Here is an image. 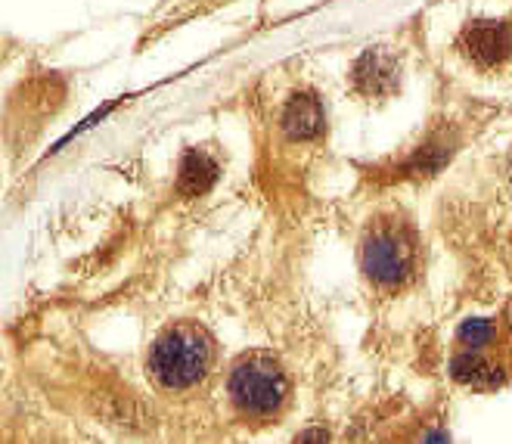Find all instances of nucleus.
I'll return each instance as SVG.
<instances>
[{
  "label": "nucleus",
  "instance_id": "nucleus-9",
  "mask_svg": "<svg viewBox=\"0 0 512 444\" xmlns=\"http://www.w3.org/2000/svg\"><path fill=\"white\" fill-rule=\"evenodd\" d=\"M500 342V323L494 317H469L457 330V348L466 351H494Z\"/></svg>",
  "mask_w": 512,
  "mask_h": 444
},
{
  "label": "nucleus",
  "instance_id": "nucleus-3",
  "mask_svg": "<svg viewBox=\"0 0 512 444\" xmlns=\"http://www.w3.org/2000/svg\"><path fill=\"white\" fill-rule=\"evenodd\" d=\"M360 268L376 289H404L419 268L413 230L404 221H376L360 246Z\"/></svg>",
  "mask_w": 512,
  "mask_h": 444
},
{
  "label": "nucleus",
  "instance_id": "nucleus-2",
  "mask_svg": "<svg viewBox=\"0 0 512 444\" xmlns=\"http://www.w3.org/2000/svg\"><path fill=\"white\" fill-rule=\"evenodd\" d=\"M227 398L243 420H277L289 404V376L267 354H246L227 376Z\"/></svg>",
  "mask_w": 512,
  "mask_h": 444
},
{
  "label": "nucleus",
  "instance_id": "nucleus-1",
  "mask_svg": "<svg viewBox=\"0 0 512 444\" xmlns=\"http://www.w3.org/2000/svg\"><path fill=\"white\" fill-rule=\"evenodd\" d=\"M149 376L165 392H190L208 379L215 367V342L199 323H171L146 358Z\"/></svg>",
  "mask_w": 512,
  "mask_h": 444
},
{
  "label": "nucleus",
  "instance_id": "nucleus-6",
  "mask_svg": "<svg viewBox=\"0 0 512 444\" xmlns=\"http://www.w3.org/2000/svg\"><path fill=\"white\" fill-rule=\"evenodd\" d=\"M450 376L466 389H497L506 379L503 364L494 358V351H466L457 348L454 361H450Z\"/></svg>",
  "mask_w": 512,
  "mask_h": 444
},
{
  "label": "nucleus",
  "instance_id": "nucleus-10",
  "mask_svg": "<svg viewBox=\"0 0 512 444\" xmlns=\"http://www.w3.org/2000/svg\"><path fill=\"white\" fill-rule=\"evenodd\" d=\"M509 261H512V246H509Z\"/></svg>",
  "mask_w": 512,
  "mask_h": 444
},
{
  "label": "nucleus",
  "instance_id": "nucleus-8",
  "mask_svg": "<svg viewBox=\"0 0 512 444\" xmlns=\"http://www.w3.org/2000/svg\"><path fill=\"white\" fill-rule=\"evenodd\" d=\"M218 181V162L202 153V150H190L180 162V174H177V187L184 196H202L208 187Z\"/></svg>",
  "mask_w": 512,
  "mask_h": 444
},
{
  "label": "nucleus",
  "instance_id": "nucleus-5",
  "mask_svg": "<svg viewBox=\"0 0 512 444\" xmlns=\"http://www.w3.org/2000/svg\"><path fill=\"white\" fill-rule=\"evenodd\" d=\"M354 87L367 100H385L398 91V63L382 50H367L364 56L354 63Z\"/></svg>",
  "mask_w": 512,
  "mask_h": 444
},
{
  "label": "nucleus",
  "instance_id": "nucleus-4",
  "mask_svg": "<svg viewBox=\"0 0 512 444\" xmlns=\"http://www.w3.org/2000/svg\"><path fill=\"white\" fill-rule=\"evenodd\" d=\"M460 47L478 69H497L512 56V25L494 19L472 22L460 38Z\"/></svg>",
  "mask_w": 512,
  "mask_h": 444
},
{
  "label": "nucleus",
  "instance_id": "nucleus-7",
  "mask_svg": "<svg viewBox=\"0 0 512 444\" xmlns=\"http://www.w3.org/2000/svg\"><path fill=\"white\" fill-rule=\"evenodd\" d=\"M280 128L295 143L320 137V131L326 128V115H323L320 100L314 94H295L280 115Z\"/></svg>",
  "mask_w": 512,
  "mask_h": 444
}]
</instances>
